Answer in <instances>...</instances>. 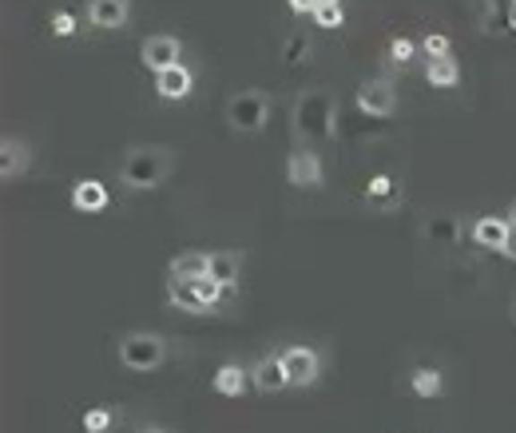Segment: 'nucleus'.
<instances>
[{"mask_svg": "<svg viewBox=\"0 0 516 433\" xmlns=\"http://www.w3.org/2000/svg\"><path fill=\"white\" fill-rule=\"evenodd\" d=\"M409 385L417 398H437L441 390H445V382H441V370H433V366H417V370L409 374Z\"/></svg>", "mask_w": 516, "mask_h": 433, "instance_id": "obj_21", "label": "nucleus"}, {"mask_svg": "<svg viewBox=\"0 0 516 433\" xmlns=\"http://www.w3.org/2000/svg\"><path fill=\"white\" fill-rule=\"evenodd\" d=\"M246 382H251V374L238 370L235 362H227V366L215 370V394H223V398H243Z\"/></svg>", "mask_w": 516, "mask_h": 433, "instance_id": "obj_18", "label": "nucleus"}, {"mask_svg": "<svg viewBox=\"0 0 516 433\" xmlns=\"http://www.w3.org/2000/svg\"><path fill=\"white\" fill-rule=\"evenodd\" d=\"M251 385L258 394H282L290 385V377H287V366H282V358L279 354H271V358H258V362L251 366Z\"/></svg>", "mask_w": 516, "mask_h": 433, "instance_id": "obj_10", "label": "nucleus"}, {"mask_svg": "<svg viewBox=\"0 0 516 433\" xmlns=\"http://www.w3.org/2000/svg\"><path fill=\"white\" fill-rule=\"evenodd\" d=\"M112 421H116L112 405H96V410H88V413H84V429H88V433H104V429H112Z\"/></svg>", "mask_w": 516, "mask_h": 433, "instance_id": "obj_23", "label": "nucleus"}, {"mask_svg": "<svg viewBox=\"0 0 516 433\" xmlns=\"http://www.w3.org/2000/svg\"><path fill=\"white\" fill-rule=\"evenodd\" d=\"M342 21H346V13H342V4H338V0H322V4L314 8V24H318V29H338Z\"/></svg>", "mask_w": 516, "mask_h": 433, "instance_id": "obj_22", "label": "nucleus"}, {"mask_svg": "<svg viewBox=\"0 0 516 433\" xmlns=\"http://www.w3.org/2000/svg\"><path fill=\"white\" fill-rule=\"evenodd\" d=\"M32 163V152L24 140H13V135H4V143H0V175H4V183H13L16 175H24Z\"/></svg>", "mask_w": 516, "mask_h": 433, "instance_id": "obj_12", "label": "nucleus"}, {"mask_svg": "<svg viewBox=\"0 0 516 433\" xmlns=\"http://www.w3.org/2000/svg\"><path fill=\"white\" fill-rule=\"evenodd\" d=\"M191 84H195V76H191V68H183V64H175V68L155 76V91H159L163 100H187Z\"/></svg>", "mask_w": 516, "mask_h": 433, "instance_id": "obj_14", "label": "nucleus"}, {"mask_svg": "<svg viewBox=\"0 0 516 433\" xmlns=\"http://www.w3.org/2000/svg\"><path fill=\"white\" fill-rule=\"evenodd\" d=\"M179 56H183V44L175 40V36H163V32L147 36L143 48H140L143 68H151L155 76H159V72H168V68H175V64H179Z\"/></svg>", "mask_w": 516, "mask_h": 433, "instance_id": "obj_7", "label": "nucleus"}, {"mask_svg": "<svg viewBox=\"0 0 516 433\" xmlns=\"http://www.w3.org/2000/svg\"><path fill=\"white\" fill-rule=\"evenodd\" d=\"M52 32H56V36H72V32H76V16H72V13H56V16H52Z\"/></svg>", "mask_w": 516, "mask_h": 433, "instance_id": "obj_28", "label": "nucleus"}, {"mask_svg": "<svg viewBox=\"0 0 516 433\" xmlns=\"http://www.w3.org/2000/svg\"><path fill=\"white\" fill-rule=\"evenodd\" d=\"M211 279L230 290L238 282V255L235 251H211Z\"/></svg>", "mask_w": 516, "mask_h": 433, "instance_id": "obj_20", "label": "nucleus"}, {"mask_svg": "<svg viewBox=\"0 0 516 433\" xmlns=\"http://www.w3.org/2000/svg\"><path fill=\"white\" fill-rule=\"evenodd\" d=\"M175 171V152L159 143H140V147H127L124 160H119V179L135 191H151L159 187L163 179Z\"/></svg>", "mask_w": 516, "mask_h": 433, "instance_id": "obj_1", "label": "nucleus"}, {"mask_svg": "<svg viewBox=\"0 0 516 433\" xmlns=\"http://www.w3.org/2000/svg\"><path fill=\"white\" fill-rule=\"evenodd\" d=\"M485 24H488V32H512L516 29V0H485Z\"/></svg>", "mask_w": 516, "mask_h": 433, "instance_id": "obj_17", "label": "nucleus"}, {"mask_svg": "<svg viewBox=\"0 0 516 433\" xmlns=\"http://www.w3.org/2000/svg\"><path fill=\"white\" fill-rule=\"evenodd\" d=\"M357 108H362L366 116H377V119L393 116L398 112V88H393L385 76L366 80V84L357 88Z\"/></svg>", "mask_w": 516, "mask_h": 433, "instance_id": "obj_6", "label": "nucleus"}, {"mask_svg": "<svg viewBox=\"0 0 516 433\" xmlns=\"http://www.w3.org/2000/svg\"><path fill=\"white\" fill-rule=\"evenodd\" d=\"M509 223L516 227V203H512V207H509Z\"/></svg>", "mask_w": 516, "mask_h": 433, "instance_id": "obj_30", "label": "nucleus"}, {"mask_svg": "<svg viewBox=\"0 0 516 433\" xmlns=\"http://www.w3.org/2000/svg\"><path fill=\"white\" fill-rule=\"evenodd\" d=\"M390 56H393V64H409V56H413V40H409V36H398V40L390 44Z\"/></svg>", "mask_w": 516, "mask_h": 433, "instance_id": "obj_26", "label": "nucleus"}, {"mask_svg": "<svg viewBox=\"0 0 516 433\" xmlns=\"http://www.w3.org/2000/svg\"><path fill=\"white\" fill-rule=\"evenodd\" d=\"M338 100L322 88H306L294 100V132L298 140H334L338 132Z\"/></svg>", "mask_w": 516, "mask_h": 433, "instance_id": "obj_2", "label": "nucleus"}, {"mask_svg": "<svg viewBox=\"0 0 516 433\" xmlns=\"http://www.w3.org/2000/svg\"><path fill=\"white\" fill-rule=\"evenodd\" d=\"M132 13V0H88V21L96 29H119Z\"/></svg>", "mask_w": 516, "mask_h": 433, "instance_id": "obj_13", "label": "nucleus"}, {"mask_svg": "<svg viewBox=\"0 0 516 433\" xmlns=\"http://www.w3.org/2000/svg\"><path fill=\"white\" fill-rule=\"evenodd\" d=\"M287 4H290V13H298V16H314V8L322 0H287Z\"/></svg>", "mask_w": 516, "mask_h": 433, "instance_id": "obj_29", "label": "nucleus"}, {"mask_svg": "<svg viewBox=\"0 0 516 433\" xmlns=\"http://www.w3.org/2000/svg\"><path fill=\"white\" fill-rule=\"evenodd\" d=\"M279 358H282V366H287L290 385H314L318 382V354L310 346H287Z\"/></svg>", "mask_w": 516, "mask_h": 433, "instance_id": "obj_8", "label": "nucleus"}, {"mask_svg": "<svg viewBox=\"0 0 516 433\" xmlns=\"http://www.w3.org/2000/svg\"><path fill=\"white\" fill-rule=\"evenodd\" d=\"M223 282H215L207 274V279H171V307L179 310H191V315H207L211 307H219V299H223Z\"/></svg>", "mask_w": 516, "mask_h": 433, "instance_id": "obj_4", "label": "nucleus"}, {"mask_svg": "<svg viewBox=\"0 0 516 433\" xmlns=\"http://www.w3.org/2000/svg\"><path fill=\"white\" fill-rule=\"evenodd\" d=\"M306 56H310V44L302 40V36H290V40H287V60L290 64H302Z\"/></svg>", "mask_w": 516, "mask_h": 433, "instance_id": "obj_27", "label": "nucleus"}, {"mask_svg": "<svg viewBox=\"0 0 516 433\" xmlns=\"http://www.w3.org/2000/svg\"><path fill=\"white\" fill-rule=\"evenodd\" d=\"M116 350L127 370H155V366H163V358H168V342H163L159 334H147V330L124 334Z\"/></svg>", "mask_w": 516, "mask_h": 433, "instance_id": "obj_5", "label": "nucleus"}, {"mask_svg": "<svg viewBox=\"0 0 516 433\" xmlns=\"http://www.w3.org/2000/svg\"><path fill=\"white\" fill-rule=\"evenodd\" d=\"M366 195H370V199H393V195H398V187H393L390 175H374V179L366 183Z\"/></svg>", "mask_w": 516, "mask_h": 433, "instance_id": "obj_25", "label": "nucleus"}, {"mask_svg": "<svg viewBox=\"0 0 516 433\" xmlns=\"http://www.w3.org/2000/svg\"><path fill=\"white\" fill-rule=\"evenodd\" d=\"M509 235H512V223H509V219H501V215H481L473 223V243L485 247V251H501L504 255Z\"/></svg>", "mask_w": 516, "mask_h": 433, "instance_id": "obj_11", "label": "nucleus"}, {"mask_svg": "<svg viewBox=\"0 0 516 433\" xmlns=\"http://www.w3.org/2000/svg\"><path fill=\"white\" fill-rule=\"evenodd\" d=\"M266 116H271V100L266 91L258 88H246V91H235L227 100V124L243 135H258L266 127Z\"/></svg>", "mask_w": 516, "mask_h": 433, "instance_id": "obj_3", "label": "nucleus"}, {"mask_svg": "<svg viewBox=\"0 0 516 433\" xmlns=\"http://www.w3.org/2000/svg\"><path fill=\"white\" fill-rule=\"evenodd\" d=\"M287 179L294 183V187H318L322 183V155L314 152V147H298V152H290Z\"/></svg>", "mask_w": 516, "mask_h": 433, "instance_id": "obj_9", "label": "nucleus"}, {"mask_svg": "<svg viewBox=\"0 0 516 433\" xmlns=\"http://www.w3.org/2000/svg\"><path fill=\"white\" fill-rule=\"evenodd\" d=\"M509 315H512V322H516V294H512V302H509Z\"/></svg>", "mask_w": 516, "mask_h": 433, "instance_id": "obj_31", "label": "nucleus"}, {"mask_svg": "<svg viewBox=\"0 0 516 433\" xmlns=\"http://www.w3.org/2000/svg\"><path fill=\"white\" fill-rule=\"evenodd\" d=\"M171 279H207L211 274V255L207 251H183L171 259Z\"/></svg>", "mask_w": 516, "mask_h": 433, "instance_id": "obj_15", "label": "nucleus"}, {"mask_svg": "<svg viewBox=\"0 0 516 433\" xmlns=\"http://www.w3.org/2000/svg\"><path fill=\"white\" fill-rule=\"evenodd\" d=\"M426 80H429L433 88H457L460 84V64L453 56L426 60Z\"/></svg>", "mask_w": 516, "mask_h": 433, "instance_id": "obj_19", "label": "nucleus"}, {"mask_svg": "<svg viewBox=\"0 0 516 433\" xmlns=\"http://www.w3.org/2000/svg\"><path fill=\"white\" fill-rule=\"evenodd\" d=\"M72 207L76 211H104L108 207V187L99 179H80L72 187Z\"/></svg>", "mask_w": 516, "mask_h": 433, "instance_id": "obj_16", "label": "nucleus"}, {"mask_svg": "<svg viewBox=\"0 0 516 433\" xmlns=\"http://www.w3.org/2000/svg\"><path fill=\"white\" fill-rule=\"evenodd\" d=\"M421 48H426V56H429V60L453 56V52H449V48H453V44H449V36H445V32H429L426 40H421Z\"/></svg>", "mask_w": 516, "mask_h": 433, "instance_id": "obj_24", "label": "nucleus"}, {"mask_svg": "<svg viewBox=\"0 0 516 433\" xmlns=\"http://www.w3.org/2000/svg\"><path fill=\"white\" fill-rule=\"evenodd\" d=\"M140 433H163V429H159V426H151V429H140Z\"/></svg>", "mask_w": 516, "mask_h": 433, "instance_id": "obj_32", "label": "nucleus"}]
</instances>
